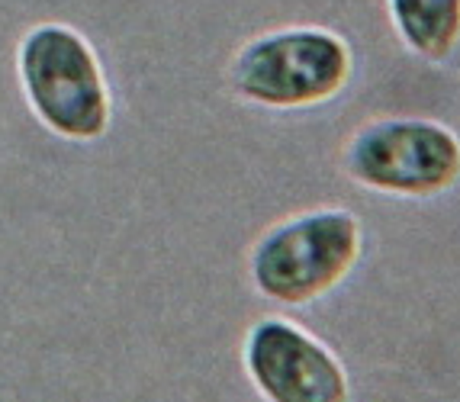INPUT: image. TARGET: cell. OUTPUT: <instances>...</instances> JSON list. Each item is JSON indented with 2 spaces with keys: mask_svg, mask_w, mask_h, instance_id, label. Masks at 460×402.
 Instances as JSON below:
<instances>
[{
  "mask_svg": "<svg viewBox=\"0 0 460 402\" xmlns=\"http://www.w3.org/2000/svg\"><path fill=\"white\" fill-rule=\"evenodd\" d=\"M16 78L26 107L52 135L68 142L110 139L123 145L113 135V93L103 65L77 30L65 23L32 26L16 48Z\"/></svg>",
  "mask_w": 460,
  "mask_h": 402,
  "instance_id": "7a4b0ae2",
  "label": "cell"
},
{
  "mask_svg": "<svg viewBox=\"0 0 460 402\" xmlns=\"http://www.w3.org/2000/svg\"><path fill=\"white\" fill-rule=\"evenodd\" d=\"M242 363L264 402H351L345 363L284 316H264L248 328Z\"/></svg>",
  "mask_w": 460,
  "mask_h": 402,
  "instance_id": "5b68a950",
  "label": "cell"
},
{
  "mask_svg": "<svg viewBox=\"0 0 460 402\" xmlns=\"http://www.w3.org/2000/svg\"><path fill=\"white\" fill-rule=\"evenodd\" d=\"M361 251L364 229L351 209H306L258 235L248 255V277L268 300L309 306L358 267Z\"/></svg>",
  "mask_w": 460,
  "mask_h": 402,
  "instance_id": "3957f363",
  "label": "cell"
},
{
  "mask_svg": "<svg viewBox=\"0 0 460 402\" xmlns=\"http://www.w3.org/2000/svg\"><path fill=\"white\" fill-rule=\"evenodd\" d=\"M341 168L374 194L431 200L457 187L460 135L429 117H380L354 129Z\"/></svg>",
  "mask_w": 460,
  "mask_h": 402,
  "instance_id": "277c9868",
  "label": "cell"
},
{
  "mask_svg": "<svg viewBox=\"0 0 460 402\" xmlns=\"http://www.w3.org/2000/svg\"><path fill=\"white\" fill-rule=\"evenodd\" d=\"M252 4V10H258V0H248ZM254 32H258V23H254V16H252V30H248V39H252ZM219 78H226V74H219ZM181 123V113H177L174 119H168V123H162V126H152V129H146V132H123V129H116V132H123V135H129V139H148V135H158V132H164V129H171V126H177Z\"/></svg>",
  "mask_w": 460,
  "mask_h": 402,
  "instance_id": "52a82bcc",
  "label": "cell"
},
{
  "mask_svg": "<svg viewBox=\"0 0 460 402\" xmlns=\"http://www.w3.org/2000/svg\"><path fill=\"white\" fill-rule=\"evenodd\" d=\"M399 42L422 62H447L460 46V0H386Z\"/></svg>",
  "mask_w": 460,
  "mask_h": 402,
  "instance_id": "8992f818",
  "label": "cell"
},
{
  "mask_svg": "<svg viewBox=\"0 0 460 402\" xmlns=\"http://www.w3.org/2000/svg\"><path fill=\"white\" fill-rule=\"evenodd\" d=\"M354 74L341 32L315 23H280L254 32L232 52L226 87L232 100L264 113H296L335 100Z\"/></svg>",
  "mask_w": 460,
  "mask_h": 402,
  "instance_id": "6da1fadb",
  "label": "cell"
}]
</instances>
